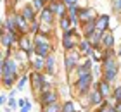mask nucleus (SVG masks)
I'll return each instance as SVG.
<instances>
[{"instance_id": "nucleus-34", "label": "nucleus", "mask_w": 121, "mask_h": 112, "mask_svg": "<svg viewBox=\"0 0 121 112\" xmlns=\"http://www.w3.org/2000/svg\"><path fill=\"white\" fill-rule=\"evenodd\" d=\"M42 24H43V26H42V29H40V31H42V35H45V33L50 31V24H47V22H42Z\"/></svg>"}, {"instance_id": "nucleus-36", "label": "nucleus", "mask_w": 121, "mask_h": 112, "mask_svg": "<svg viewBox=\"0 0 121 112\" xmlns=\"http://www.w3.org/2000/svg\"><path fill=\"white\" fill-rule=\"evenodd\" d=\"M9 107H10V109L17 107V102H16V98H12V97H9Z\"/></svg>"}, {"instance_id": "nucleus-13", "label": "nucleus", "mask_w": 121, "mask_h": 112, "mask_svg": "<svg viewBox=\"0 0 121 112\" xmlns=\"http://www.w3.org/2000/svg\"><path fill=\"white\" fill-rule=\"evenodd\" d=\"M5 29H7V33H10V35H16V31H17V26H16V16H10V17L7 19V22H5Z\"/></svg>"}, {"instance_id": "nucleus-31", "label": "nucleus", "mask_w": 121, "mask_h": 112, "mask_svg": "<svg viewBox=\"0 0 121 112\" xmlns=\"http://www.w3.org/2000/svg\"><path fill=\"white\" fill-rule=\"evenodd\" d=\"M43 4H45V0H33V9H43Z\"/></svg>"}, {"instance_id": "nucleus-22", "label": "nucleus", "mask_w": 121, "mask_h": 112, "mask_svg": "<svg viewBox=\"0 0 121 112\" xmlns=\"http://www.w3.org/2000/svg\"><path fill=\"white\" fill-rule=\"evenodd\" d=\"M33 69L38 71V72L43 71V69H45V59H42V57L35 59V60H33Z\"/></svg>"}, {"instance_id": "nucleus-28", "label": "nucleus", "mask_w": 121, "mask_h": 112, "mask_svg": "<svg viewBox=\"0 0 121 112\" xmlns=\"http://www.w3.org/2000/svg\"><path fill=\"white\" fill-rule=\"evenodd\" d=\"M60 28L66 31V29H69L71 28V21H69V17L68 16H64V17H60Z\"/></svg>"}, {"instance_id": "nucleus-16", "label": "nucleus", "mask_w": 121, "mask_h": 112, "mask_svg": "<svg viewBox=\"0 0 121 112\" xmlns=\"http://www.w3.org/2000/svg\"><path fill=\"white\" fill-rule=\"evenodd\" d=\"M35 52L38 54V57H42V59H45L48 52H50V43H47V45H38V47H35Z\"/></svg>"}, {"instance_id": "nucleus-6", "label": "nucleus", "mask_w": 121, "mask_h": 112, "mask_svg": "<svg viewBox=\"0 0 121 112\" xmlns=\"http://www.w3.org/2000/svg\"><path fill=\"white\" fill-rule=\"evenodd\" d=\"M100 43H102L104 48H112V47H114V36H112V33L106 29V31L102 33V40H100Z\"/></svg>"}, {"instance_id": "nucleus-39", "label": "nucleus", "mask_w": 121, "mask_h": 112, "mask_svg": "<svg viewBox=\"0 0 121 112\" xmlns=\"http://www.w3.org/2000/svg\"><path fill=\"white\" fill-rule=\"evenodd\" d=\"M5 104V97H4V95H0V105H4Z\"/></svg>"}, {"instance_id": "nucleus-33", "label": "nucleus", "mask_w": 121, "mask_h": 112, "mask_svg": "<svg viewBox=\"0 0 121 112\" xmlns=\"http://www.w3.org/2000/svg\"><path fill=\"white\" fill-rule=\"evenodd\" d=\"M26 81H28V76H23V78H21L19 83H17V90H23L24 85H26Z\"/></svg>"}, {"instance_id": "nucleus-4", "label": "nucleus", "mask_w": 121, "mask_h": 112, "mask_svg": "<svg viewBox=\"0 0 121 112\" xmlns=\"http://www.w3.org/2000/svg\"><path fill=\"white\" fill-rule=\"evenodd\" d=\"M43 83H45V78L42 76V72L35 71V72L31 74V86L35 88V90H38V91H40V88H42Z\"/></svg>"}, {"instance_id": "nucleus-26", "label": "nucleus", "mask_w": 121, "mask_h": 112, "mask_svg": "<svg viewBox=\"0 0 121 112\" xmlns=\"http://www.w3.org/2000/svg\"><path fill=\"white\" fill-rule=\"evenodd\" d=\"M62 43H64V48L68 50V52H69V50H73V48H74V43H76V41H74V36L64 38V41H62Z\"/></svg>"}, {"instance_id": "nucleus-30", "label": "nucleus", "mask_w": 121, "mask_h": 112, "mask_svg": "<svg viewBox=\"0 0 121 112\" xmlns=\"http://www.w3.org/2000/svg\"><path fill=\"white\" fill-rule=\"evenodd\" d=\"M114 100H116V104H121V86L114 90Z\"/></svg>"}, {"instance_id": "nucleus-19", "label": "nucleus", "mask_w": 121, "mask_h": 112, "mask_svg": "<svg viewBox=\"0 0 121 112\" xmlns=\"http://www.w3.org/2000/svg\"><path fill=\"white\" fill-rule=\"evenodd\" d=\"M116 76H118V69H106L104 71V81H107V83H112L116 79Z\"/></svg>"}, {"instance_id": "nucleus-20", "label": "nucleus", "mask_w": 121, "mask_h": 112, "mask_svg": "<svg viewBox=\"0 0 121 112\" xmlns=\"http://www.w3.org/2000/svg\"><path fill=\"white\" fill-rule=\"evenodd\" d=\"M54 64H56V57L54 55H47L45 57V69H47V72H50V74H54Z\"/></svg>"}, {"instance_id": "nucleus-25", "label": "nucleus", "mask_w": 121, "mask_h": 112, "mask_svg": "<svg viewBox=\"0 0 121 112\" xmlns=\"http://www.w3.org/2000/svg\"><path fill=\"white\" fill-rule=\"evenodd\" d=\"M60 107H62V105H59L57 102H54L50 105H45V107H43V112H60Z\"/></svg>"}, {"instance_id": "nucleus-21", "label": "nucleus", "mask_w": 121, "mask_h": 112, "mask_svg": "<svg viewBox=\"0 0 121 112\" xmlns=\"http://www.w3.org/2000/svg\"><path fill=\"white\" fill-rule=\"evenodd\" d=\"M16 41V35H10V33H5L2 36V45L5 48H10V45Z\"/></svg>"}, {"instance_id": "nucleus-2", "label": "nucleus", "mask_w": 121, "mask_h": 112, "mask_svg": "<svg viewBox=\"0 0 121 112\" xmlns=\"http://www.w3.org/2000/svg\"><path fill=\"white\" fill-rule=\"evenodd\" d=\"M90 85H92V76L90 74L81 76V78H78V81H76V90H78L80 95H85V93H88Z\"/></svg>"}, {"instance_id": "nucleus-27", "label": "nucleus", "mask_w": 121, "mask_h": 112, "mask_svg": "<svg viewBox=\"0 0 121 112\" xmlns=\"http://www.w3.org/2000/svg\"><path fill=\"white\" fill-rule=\"evenodd\" d=\"M33 43H35L33 47H38V45H47L48 40L45 38V35H36V36H35V40H33Z\"/></svg>"}, {"instance_id": "nucleus-18", "label": "nucleus", "mask_w": 121, "mask_h": 112, "mask_svg": "<svg viewBox=\"0 0 121 112\" xmlns=\"http://www.w3.org/2000/svg\"><path fill=\"white\" fill-rule=\"evenodd\" d=\"M102 100H104V97L100 93H99V90L97 88H93V91L90 93V104L92 105H100L102 104Z\"/></svg>"}, {"instance_id": "nucleus-24", "label": "nucleus", "mask_w": 121, "mask_h": 112, "mask_svg": "<svg viewBox=\"0 0 121 112\" xmlns=\"http://www.w3.org/2000/svg\"><path fill=\"white\" fill-rule=\"evenodd\" d=\"M16 78H17L16 74H10V76H4V78H2V83H4V86H5V88H10V86L14 85Z\"/></svg>"}, {"instance_id": "nucleus-3", "label": "nucleus", "mask_w": 121, "mask_h": 112, "mask_svg": "<svg viewBox=\"0 0 121 112\" xmlns=\"http://www.w3.org/2000/svg\"><path fill=\"white\" fill-rule=\"evenodd\" d=\"M48 9L52 10L54 16H59V17H64V16H68V7H66L64 2H60V0H54V2L48 5Z\"/></svg>"}, {"instance_id": "nucleus-5", "label": "nucleus", "mask_w": 121, "mask_h": 112, "mask_svg": "<svg viewBox=\"0 0 121 112\" xmlns=\"http://www.w3.org/2000/svg\"><path fill=\"white\" fill-rule=\"evenodd\" d=\"M107 24H109V16H97L95 17V29L97 31H106L107 29Z\"/></svg>"}, {"instance_id": "nucleus-11", "label": "nucleus", "mask_w": 121, "mask_h": 112, "mask_svg": "<svg viewBox=\"0 0 121 112\" xmlns=\"http://www.w3.org/2000/svg\"><path fill=\"white\" fill-rule=\"evenodd\" d=\"M80 52L83 54V55H86V57H90V55L93 54V47L90 45V41H88V40L80 41Z\"/></svg>"}, {"instance_id": "nucleus-1", "label": "nucleus", "mask_w": 121, "mask_h": 112, "mask_svg": "<svg viewBox=\"0 0 121 112\" xmlns=\"http://www.w3.org/2000/svg\"><path fill=\"white\" fill-rule=\"evenodd\" d=\"M78 62H80V54H78V52H74V50H69V52L66 54V57H64V66H66V71L71 72L76 66H78Z\"/></svg>"}, {"instance_id": "nucleus-35", "label": "nucleus", "mask_w": 121, "mask_h": 112, "mask_svg": "<svg viewBox=\"0 0 121 112\" xmlns=\"http://www.w3.org/2000/svg\"><path fill=\"white\" fill-rule=\"evenodd\" d=\"M62 2L66 4V7H73V5H76V2H78V0H62Z\"/></svg>"}, {"instance_id": "nucleus-37", "label": "nucleus", "mask_w": 121, "mask_h": 112, "mask_svg": "<svg viewBox=\"0 0 121 112\" xmlns=\"http://www.w3.org/2000/svg\"><path fill=\"white\" fill-rule=\"evenodd\" d=\"M114 9H116L118 12H121V0H114Z\"/></svg>"}, {"instance_id": "nucleus-12", "label": "nucleus", "mask_w": 121, "mask_h": 112, "mask_svg": "<svg viewBox=\"0 0 121 112\" xmlns=\"http://www.w3.org/2000/svg\"><path fill=\"white\" fill-rule=\"evenodd\" d=\"M95 88L99 90V93H100L104 98L109 97V93H111V88H109V83H107V81H104V83H102V81H100V83H95Z\"/></svg>"}, {"instance_id": "nucleus-14", "label": "nucleus", "mask_w": 121, "mask_h": 112, "mask_svg": "<svg viewBox=\"0 0 121 112\" xmlns=\"http://www.w3.org/2000/svg\"><path fill=\"white\" fill-rule=\"evenodd\" d=\"M21 16L26 21H35V9H33V5H26L23 9V12H21Z\"/></svg>"}, {"instance_id": "nucleus-23", "label": "nucleus", "mask_w": 121, "mask_h": 112, "mask_svg": "<svg viewBox=\"0 0 121 112\" xmlns=\"http://www.w3.org/2000/svg\"><path fill=\"white\" fill-rule=\"evenodd\" d=\"M60 112H76L74 110V102L73 100H66L62 104V107H60Z\"/></svg>"}, {"instance_id": "nucleus-8", "label": "nucleus", "mask_w": 121, "mask_h": 112, "mask_svg": "<svg viewBox=\"0 0 121 112\" xmlns=\"http://www.w3.org/2000/svg\"><path fill=\"white\" fill-rule=\"evenodd\" d=\"M40 21H42V22H47V24H52L54 14H52V10L48 9V7H43V9L40 10Z\"/></svg>"}, {"instance_id": "nucleus-9", "label": "nucleus", "mask_w": 121, "mask_h": 112, "mask_svg": "<svg viewBox=\"0 0 121 112\" xmlns=\"http://www.w3.org/2000/svg\"><path fill=\"white\" fill-rule=\"evenodd\" d=\"M78 19H81L83 22L90 21V19H95L93 10H92V9H78Z\"/></svg>"}, {"instance_id": "nucleus-40", "label": "nucleus", "mask_w": 121, "mask_h": 112, "mask_svg": "<svg viewBox=\"0 0 121 112\" xmlns=\"http://www.w3.org/2000/svg\"><path fill=\"white\" fill-rule=\"evenodd\" d=\"M0 26H2V19H0Z\"/></svg>"}, {"instance_id": "nucleus-32", "label": "nucleus", "mask_w": 121, "mask_h": 112, "mask_svg": "<svg viewBox=\"0 0 121 112\" xmlns=\"http://www.w3.org/2000/svg\"><path fill=\"white\" fill-rule=\"evenodd\" d=\"M52 86H50V83H43L42 88H40V93H47V91H50Z\"/></svg>"}, {"instance_id": "nucleus-7", "label": "nucleus", "mask_w": 121, "mask_h": 112, "mask_svg": "<svg viewBox=\"0 0 121 112\" xmlns=\"http://www.w3.org/2000/svg\"><path fill=\"white\" fill-rule=\"evenodd\" d=\"M42 104L43 105H50V104H54V102H57V93L56 91H47V93H42Z\"/></svg>"}, {"instance_id": "nucleus-10", "label": "nucleus", "mask_w": 121, "mask_h": 112, "mask_svg": "<svg viewBox=\"0 0 121 112\" xmlns=\"http://www.w3.org/2000/svg\"><path fill=\"white\" fill-rule=\"evenodd\" d=\"M16 26H17V29L21 31V33H28L30 31V28H28V21H26L23 16H16Z\"/></svg>"}, {"instance_id": "nucleus-15", "label": "nucleus", "mask_w": 121, "mask_h": 112, "mask_svg": "<svg viewBox=\"0 0 121 112\" xmlns=\"http://www.w3.org/2000/svg\"><path fill=\"white\" fill-rule=\"evenodd\" d=\"M93 31H95V19H90V21H86L83 24V35L88 38Z\"/></svg>"}, {"instance_id": "nucleus-17", "label": "nucleus", "mask_w": 121, "mask_h": 112, "mask_svg": "<svg viewBox=\"0 0 121 112\" xmlns=\"http://www.w3.org/2000/svg\"><path fill=\"white\" fill-rule=\"evenodd\" d=\"M19 45H21V48H23V50H26V55H31L33 50H35V47L30 43L28 36H23V38H21V43H19Z\"/></svg>"}, {"instance_id": "nucleus-29", "label": "nucleus", "mask_w": 121, "mask_h": 112, "mask_svg": "<svg viewBox=\"0 0 121 112\" xmlns=\"http://www.w3.org/2000/svg\"><path fill=\"white\" fill-rule=\"evenodd\" d=\"M38 31H40V22L33 21V22H31V26H30V31H28V33H38Z\"/></svg>"}, {"instance_id": "nucleus-38", "label": "nucleus", "mask_w": 121, "mask_h": 112, "mask_svg": "<svg viewBox=\"0 0 121 112\" xmlns=\"http://www.w3.org/2000/svg\"><path fill=\"white\" fill-rule=\"evenodd\" d=\"M24 104H26L24 100H23V98H19V102H17V105H19V107H24Z\"/></svg>"}]
</instances>
